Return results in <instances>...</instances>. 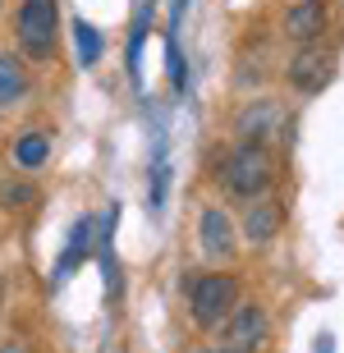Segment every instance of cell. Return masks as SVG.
<instances>
[{"label": "cell", "instance_id": "obj_1", "mask_svg": "<svg viewBox=\"0 0 344 353\" xmlns=\"http://www.w3.org/2000/svg\"><path fill=\"white\" fill-rule=\"evenodd\" d=\"M55 28H60V0H23L19 5V51L28 60L55 55Z\"/></svg>", "mask_w": 344, "mask_h": 353}, {"label": "cell", "instance_id": "obj_2", "mask_svg": "<svg viewBox=\"0 0 344 353\" xmlns=\"http://www.w3.org/2000/svg\"><path fill=\"white\" fill-rule=\"evenodd\" d=\"M285 79H290L294 92H303V97L326 92L331 79H335V46H331V41H321V37L317 41H299V51H294Z\"/></svg>", "mask_w": 344, "mask_h": 353}, {"label": "cell", "instance_id": "obj_3", "mask_svg": "<svg viewBox=\"0 0 344 353\" xmlns=\"http://www.w3.org/2000/svg\"><path fill=\"white\" fill-rule=\"evenodd\" d=\"M234 303H239V285L230 275H198V280L188 285V312H193V321H198L202 330L221 326Z\"/></svg>", "mask_w": 344, "mask_h": 353}, {"label": "cell", "instance_id": "obj_4", "mask_svg": "<svg viewBox=\"0 0 344 353\" xmlns=\"http://www.w3.org/2000/svg\"><path fill=\"white\" fill-rule=\"evenodd\" d=\"M271 174H276L271 147L239 143L234 152H230V165H225V183H230V193H239V197L266 193V183H271Z\"/></svg>", "mask_w": 344, "mask_h": 353}, {"label": "cell", "instance_id": "obj_5", "mask_svg": "<svg viewBox=\"0 0 344 353\" xmlns=\"http://www.w3.org/2000/svg\"><path fill=\"white\" fill-rule=\"evenodd\" d=\"M271 335V316L257 303H234L225 316V340H221V353H257Z\"/></svg>", "mask_w": 344, "mask_h": 353}, {"label": "cell", "instance_id": "obj_6", "mask_svg": "<svg viewBox=\"0 0 344 353\" xmlns=\"http://www.w3.org/2000/svg\"><path fill=\"white\" fill-rule=\"evenodd\" d=\"M280 129H285V105L271 101V97H257L234 119V138L239 143H257V147H271L280 138Z\"/></svg>", "mask_w": 344, "mask_h": 353}, {"label": "cell", "instance_id": "obj_7", "mask_svg": "<svg viewBox=\"0 0 344 353\" xmlns=\"http://www.w3.org/2000/svg\"><path fill=\"white\" fill-rule=\"evenodd\" d=\"M326 28H331V5H326V0H299V5H290V14H285V32H290L294 41H317Z\"/></svg>", "mask_w": 344, "mask_h": 353}, {"label": "cell", "instance_id": "obj_8", "mask_svg": "<svg viewBox=\"0 0 344 353\" xmlns=\"http://www.w3.org/2000/svg\"><path fill=\"white\" fill-rule=\"evenodd\" d=\"M202 252L212 262H225L234 252V221H230L221 207H207L202 211Z\"/></svg>", "mask_w": 344, "mask_h": 353}, {"label": "cell", "instance_id": "obj_9", "mask_svg": "<svg viewBox=\"0 0 344 353\" xmlns=\"http://www.w3.org/2000/svg\"><path fill=\"white\" fill-rule=\"evenodd\" d=\"M280 221H285V211H280V202L276 197H257L248 207V221H243V234L262 248V243H271L276 239V230H280Z\"/></svg>", "mask_w": 344, "mask_h": 353}, {"label": "cell", "instance_id": "obj_10", "mask_svg": "<svg viewBox=\"0 0 344 353\" xmlns=\"http://www.w3.org/2000/svg\"><path fill=\"white\" fill-rule=\"evenodd\" d=\"M28 69H23V60H14V55H5L0 51V105H19L28 97Z\"/></svg>", "mask_w": 344, "mask_h": 353}, {"label": "cell", "instance_id": "obj_11", "mask_svg": "<svg viewBox=\"0 0 344 353\" xmlns=\"http://www.w3.org/2000/svg\"><path fill=\"white\" fill-rule=\"evenodd\" d=\"M51 157V138L46 133H23L19 143H14V161L23 165V170H41Z\"/></svg>", "mask_w": 344, "mask_h": 353}, {"label": "cell", "instance_id": "obj_12", "mask_svg": "<svg viewBox=\"0 0 344 353\" xmlns=\"http://www.w3.org/2000/svg\"><path fill=\"white\" fill-rule=\"evenodd\" d=\"M88 252H92V221H79V225H74V234H69V252L60 257V271H55V275L65 280L69 266L79 262V257H88Z\"/></svg>", "mask_w": 344, "mask_h": 353}, {"label": "cell", "instance_id": "obj_13", "mask_svg": "<svg viewBox=\"0 0 344 353\" xmlns=\"http://www.w3.org/2000/svg\"><path fill=\"white\" fill-rule=\"evenodd\" d=\"M74 46H79V65H97L101 60V37H97L92 23H74Z\"/></svg>", "mask_w": 344, "mask_h": 353}, {"label": "cell", "instance_id": "obj_14", "mask_svg": "<svg viewBox=\"0 0 344 353\" xmlns=\"http://www.w3.org/2000/svg\"><path fill=\"white\" fill-rule=\"evenodd\" d=\"M32 197H37V188L32 183H0V207H32Z\"/></svg>", "mask_w": 344, "mask_h": 353}, {"label": "cell", "instance_id": "obj_15", "mask_svg": "<svg viewBox=\"0 0 344 353\" xmlns=\"http://www.w3.org/2000/svg\"><path fill=\"white\" fill-rule=\"evenodd\" d=\"M170 79H174V88H184V55L170 46Z\"/></svg>", "mask_w": 344, "mask_h": 353}, {"label": "cell", "instance_id": "obj_16", "mask_svg": "<svg viewBox=\"0 0 344 353\" xmlns=\"http://www.w3.org/2000/svg\"><path fill=\"white\" fill-rule=\"evenodd\" d=\"M0 353H28V349L19 340H5V344H0Z\"/></svg>", "mask_w": 344, "mask_h": 353}, {"label": "cell", "instance_id": "obj_17", "mask_svg": "<svg viewBox=\"0 0 344 353\" xmlns=\"http://www.w3.org/2000/svg\"><path fill=\"white\" fill-rule=\"evenodd\" d=\"M0 307H5V285H0Z\"/></svg>", "mask_w": 344, "mask_h": 353}]
</instances>
